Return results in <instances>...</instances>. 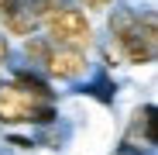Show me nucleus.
Instances as JSON below:
<instances>
[{"mask_svg":"<svg viewBox=\"0 0 158 155\" xmlns=\"http://www.w3.org/2000/svg\"><path fill=\"white\" fill-rule=\"evenodd\" d=\"M45 72L52 76V80H62V83H79L83 76H89V59H86V52H79V48L52 45Z\"/></svg>","mask_w":158,"mask_h":155,"instance_id":"5","label":"nucleus"},{"mask_svg":"<svg viewBox=\"0 0 158 155\" xmlns=\"http://www.w3.org/2000/svg\"><path fill=\"white\" fill-rule=\"evenodd\" d=\"M0 21L10 35H21V38L35 35L38 28V21L31 14V0H0Z\"/></svg>","mask_w":158,"mask_h":155,"instance_id":"6","label":"nucleus"},{"mask_svg":"<svg viewBox=\"0 0 158 155\" xmlns=\"http://www.w3.org/2000/svg\"><path fill=\"white\" fill-rule=\"evenodd\" d=\"M114 80H110V72L107 69H100L96 76H93V80H89V76H86V86H83V93H89V97H96L100 103H110L114 100Z\"/></svg>","mask_w":158,"mask_h":155,"instance_id":"9","label":"nucleus"},{"mask_svg":"<svg viewBox=\"0 0 158 155\" xmlns=\"http://www.w3.org/2000/svg\"><path fill=\"white\" fill-rule=\"evenodd\" d=\"M155 103H144V107L134 110L127 131H124V155H141V152H155L158 141V117H155Z\"/></svg>","mask_w":158,"mask_h":155,"instance_id":"4","label":"nucleus"},{"mask_svg":"<svg viewBox=\"0 0 158 155\" xmlns=\"http://www.w3.org/2000/svg\"><path fill=\"white\" fill-rule=\"evenodd\" d=\"M107 4H114V0H79L76 7H89V11H103Z\"/></svg>","mask_w":158,"mask_h":155,"instance_id":"11","label":"nucleus"},{"mask_svg":"<svg viewBox=\"0 0 158 155\" xmlns=\"http://www.w3.org/2000/svg\"><path fill=\"white\" fill-rule=\"evenodd\" d=\"M38 28L48 31V41L52 45H62V48H79L86 52L93 45V24L86 21V14L79 11L76 4L62 0L59 7H52L48 14L38 17Z\"/></svg>","mask_w":158,"mask_h":155,"instance_id":"2","label":"nucleus"},{"mask_svg":"<svg viewBox=\"0 0 158 155\" xmlns=\"http://www.w3.org/2000/svg\"><path fill=\"white\" fill-rule=\"evenodd\" d=\"M7 62H10V41H7L4 31H0V69H4Z\"/></svg>","mask_w":158,"mask_h":155,"instance_id":"10","label":"nucleus"},{"mask_svg":"<svg viewBox=\"0 0 158 155\" xmlns=\"http://www.w3.org/2000/svg\"><path fill=\"white\" fill-rule=\"evenodd\" d=\"M10 83H17L24 93H31V97H38V100H55V93H52V86L41 80V76L35 72V69H14V80Z\"/></svg>","mask_w":158,"mask_h":155,"instance_id":"7","label":"nucleus"},{"mask_svg":"<svg viewBox=\"0 0 158 155\" xmlns=\"http://www.w3.org/2000/svg\"><path fill=\"white\" fill-rule=\"evenodd\" d=\"M55 117L48 100L24 93L17 83H0V124H55Z\"/></svg>","mask_w":158,"mask_h":155,"instance_id":"3","label":"nucleus"},{"mask_svg":"<svg viewBox=\"0 0 158 155\" xmlns=\"http://www.w3.org/2000/svg\"><path fill=\"white\" fill-rule=\"evenodd\" d=\"M48 55H52V41L41 38V35H28V41H24V59L31 62V69H35V66L45 69Z\"/></svg>","mask_w":158,"mask_h":155,"instance_id":"8","label":"nucleus"},{"mask_svg":"<svg viewBox=\"0 0 158 155\" xmlns=\"http://www.w3.org/2000/svg\"><path fill=\"white\" fill-rule=\"evenodd\" d=\"M107 55L124 59V62H134V66H151L158 55V17L155 11H134L120 4L110 14V45H107Z\"/></svg>","mask_w":158,"mask_h":155,"instance_id":"1","label":"nucleus"}]
</instances>
